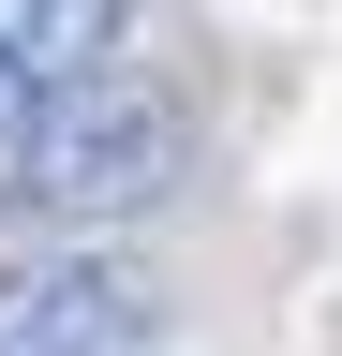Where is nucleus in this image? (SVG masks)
I'll return each mask as SVG.
<instances>
[{
  "instance_id": "7ed1b4c3",
  "label": "nucleus",
  "mask_w": 342,
  "mask_h": 356,
  "mask_svg": "<svg viewBox=\"0 0 342 356\" xmlns=\"http://www.w3.org/2000/svg\"><path fill=\"white\" fill-rule=\"evenodd\" d=\"M0 15H15L30 60H45V89L60 74H104L119 44H134V0H0Z\"/></svg>"
},
{
  "instance_id": "20e7f679",
  "label": "nucleus",
  "mask_w": 342,
  "mask_h": 356,
  "mask_svg": "<svg viewBox=\"0 0 342 356\" xmlns=\"http://www.w3.org/2000/svg\"><path fill=\"white\" fill-rule=\"evenodd\" d=\"M30 104H45V60H30V44H15V15H0V149H15V134H30Z\"/></svg>"
},
{
  "instance_id": "f03ea898",
  "label": "nucleus",
  "mask_w": 342,
  "mask_h": 356,
  "mask_svg": "<svg viewBox=\"0 0 342 356\" xmlns=\"http://www.w3.org/2000/svg\"><path fill=\"white\" fill-rule=\"evenodd\" d=\"M149 341H164V282L119 267L104 238L0 267V356H149Z\"/></svg>"
},
{
  "instance_id": "f257e3e1",
  "label": "nucleus",
  "mask_w": 342,
  "mask_h": 356,
  "mask_svg": "<svg viewBox=\"0 0 342 356\" xmlns=\"http://www.w3.org/2000/svg\"><path fill=\"white\" fill-rule=\"evenodd\" d=\"M179 178H194V119H179V89H149V74H60L45 104H30V134L0 149V193L30 222H75V238L164 208Z\"/></svg>"
}]
</instances>
